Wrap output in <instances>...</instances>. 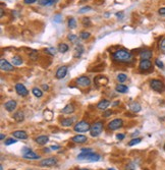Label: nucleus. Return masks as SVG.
Here are the masks:
<instances>
[{"label": "nucleus", "mask_w": 165, "mask_h": 170, "mask_svg": "<svg viewBox=\"0 0 165 170\" xmlns=\"http://www.w3.org/2000/svg\"><path fill=\"white\" fill-rule=\"evenodd\" d=\"M158 12H159L160 15H165V7L160 8V9L158 10Z\"/></svg>", "instance_id": "nucleus-46"}, {"label": "nucleus", "mask_w": 165, "mask_h": 170, "mask_svg": "<svg viewBox=\"0 0 165 170\" xmlns=\"http://www.w3.org/2000/svg\"><path fill=\"white\" fill-rule=\"evenodd\" d=\"M15 143H17V141H16V139L9 138V139H7V140H5V142H4V145H5V146H9V145L15 144Z\"/></svg>", "instance_id": "nucleus-35"}, {"label": "nucleus", "mask_w": 165, "mask_h": 170, "mask_svg": "<svg viewBox=\"0 0 165 170\" xmlns=\"http://www.w3.org/2000/svg\"><path fill=\"white\" fill-rule=\"evenodd\" d=\"M67 66L63 65V66H60V67L57 69L56 71V74H55V76H56V78H58V80H61V78H65V76H66L67 73Z\"/></svg>", "instance_id": "nucleus-12"}, {"label": "nucleus", "mask_w": 165, "mask_h": 170, "mask_svg": "<svg viewBox=\"0 0 165 170\" xmlns=\"http://www.w3.org/2000/svg\"><path fill=\"white\" fill-rule=\"evenodd\" d=\"M136 167H135V164H129V166L127 167V170H135Z\"/></svg>", "instance_id": "nucleus-48"}, {"label": "nucleus", "mask_w": 165, "mask_h": 170, "mask_svg": "<svg viewBox=\"0 0 165 170\" xmlns=\"http://www.w3.org/2000/svg\"><path fill=\"white\" fill-rule=\"evenodd\" d=\"M123 124V121L122 119H119V118H117V119H113L112 121H110L108 123V128L110 130H116L118 129V128H120L121 126H122Z\"/></svg>", "instance_id": "nucleus-10"}, {"label": "nucleus", "mask_w": 165, "mask_h": 170, "mask_svg": "<svg viewBox=\"0 0 165 170\" xmlns=\"http://www.w3.org/2000/svg\"><path fill=\"white\" fill-rule=\"evenodd\" d=\"M150 87L157 93H163L165 91V84L160 80H152L150 82Z\"/></svg>", "instance_id": "nucleus-4"}, {"label": "nucleus", "mask_w": 165, "mask_h": 170, "mask_svg": "<svg viewBox=\"0 0 165 170\" xmlns=\"http://www.w3.org/2000/svg\"><path fill=\"white\" fill-rule=\"evenodd\" d=\"M76 83H77L78 86L82 87V88H87V87H89L91 85V80L88 76H82L76 80Z\"/></svg>", "instance_id": "nucleus-7"}, {"label": "nucleus", "mask_w": 165, "mask_h": 170, "mask_svg": "<svg viewBox=\"0 0 165 170\" xmlns=\"http://www.w3.org/2000/svg\"><path fill=\"white\" fill-rule=\"evenodd\" d=\"M91 36L90 33L88 32H81V34H80V38L82 39V40H87V39H89Z\"/></svg>", "instance_id": "nucleus-37"}, {"label": "nucleus", "mask_w": 165, "mask_h": 170, "mask_svg": "<svg viewBox=\"0 0 165 170\" xmlns=\"http://www.w3.org/2000/svg\"><path fill=\"white\" fill-rule=\"evenodd\" d=\"M82 24H84V26H90V24H91L90 18H89V17H85L84 20H82Z\"/></svg>", "instance_id": "nucleus-43"}, {"label": "nucleus", "mask_w": 165, "mask_h": 170, "mask_svg": "<svg viewBox=\"0 0 165 170\" xmlns=\"http://www.w3.org/2000/svg\"><path fill=\"white\" fill-rule=\"evenodd\" d=\"M133 58V54L129 51L124 50V49L117 50L112 54L113 61L117 62V63H129V62H131Z\"/></svg>", "instance_id": "nucleus-1"}, {"label": "nucleus", "mask_w": 165, "mask_h": 170, "mask_svg": "<svg viewBox=\"0 0 165 170\" xmlns=\"http://www.w3.org/2000/svg\"><path fill=\"white\" fill-rule=\"evenodd\" d=\"M12 136H13V138L18 139V140H27L28 139V134L24 130H15L12 132Z\"/></svg>", "instance_id": "nucleus-14"}, {"label": "nucleus", "mask_w": 165, "mask_h": 170, "mask_svg": "<svg viewBox=\"0 0 165 170\" xmlns=\"http://www.w3.org/2000/svg\"><path fill=\"white\" fill-rule=\"evenodd\" d=\"M76 27H77V20H76V18L71 17L69 20V29H76Z\"/></svg>", "instance_id": "nucleus-32"}, {"label": "nucleus", "mask_w": 165, "mask_h": 170, "mask_svg": "<svg viewBox=\"0 0 165 170\" xmlns=\"http://www.w3.org/2000/svg\"><path fill=\"white\" fill-rule=\"evenodd\" d=\"M49 141V138L47 136H37L36 139H35V142L37 143L38 145H41V146H43V145H46L47 143H48Z\"/></svg>", "instance_id": "nucleus-18"}, {"label": "nucleus", "mask_w": 165, "mask_h": 170, "mask_svg": "<svg viewBox=\"0 0 165 170\" xmlns=\"http://www.w3.org/2000/svg\"><path fill=\"white\" fill-rule=\"evenodd\" d=\"M153 68V64L150 61V59H141L139 63V69L141 71H148Z\"/></svg>", "instance_id": "nucleus-6"}, {"label": "nucleus", "mask_w": 165, "mask_h": 170, "mask_svg": "<svg viewBox=\"0 0 165 170\" xmlns=\"http://www.w3.org/2000/svg\"><path fill=\"white\" fill-rule=\"evenodd\" d=\"M110 105V101L107 100V99H103V100H101L100 102L98 103V105H97V108L99 109V110H103L104 111L105 109H107V107Z\"/></svg>", "instance_id": "nucleus-17"}, {"label": "nucleus", "mask_w": 165, "mask_h": 170, "mask_svg": "<svg viewBox=\"0 0 165 170\" xmlns=\"http://www.w3.org/2000/svg\"><path fill=\"white\" fill-rule=\"evenodd\" d=\"M45 51H46L47 53H49V54H51V55H55L56 54V52H57V49L54 48V47H49V48H47Z\"/></svg>", "instance_id": "nucleus-38"}, {"label": "nucleus", "mask_w": 165, "mask_h": 170, "mask_svg": "<svg viewBox=\"0 0 165 170\" xmlns=\"http://www.w3.org/2000/svg\"><path fill=\"white\" fill-rule=\"evenodd\" d=\"M82 53H84V47H82L81 44H78V46L76 47V51H75V57H76V58H79V57H81Z\"/></svg>", "instance_id": "nucleus-25"}, {"label": "nucleus", "mask_w": 165, "mask_h": 170, "mask_svg": "<svg viewBox=\"0 0 165 170\" xmlns=\"http://www.w3.org/2000/svg\"><path fill=\"white\" fill-rule=\"evenodd\" d=\"M127 80V74L119 73L118 76H117V80H118L119 83H124Z\"/></svg>", "instance_id": "nucleus-33"}, {"label": "nucleus", "mask_w": 165, "mask_h": 170, "mask_svg": "<svg viewBox=\"0 0 165 170\" xmlns=\"http://www.w3.org/2000/svg\"><path fill=\"white\" fill-rule=\"evenodd\" d=\"M105 112L103 113V117H108V116H110L111 114H112V111L111 110H104Z\"/></svg>", "instance_id": "nucleus-44"}, {"label": "nucleus", "mask_w": 165, "mask_h": 170, "mask_svg": "<svg viewBox=\"0 0 165 170\" xmlns=\"http://www.w3.org/2000/svg\"><path fill=\"white\" fill-rule=\"evenodd\" d=\"M10 170H14V169H10Z\"/></svg>", "instance_id": "nucleus-61"}, {"label": "nucleus", "mask_w": 165, "mask_h": 170, "mask_svg": "<svg viewBox=\"0 0 165 170\" xmlns=\"http://www.w3.org/2000/svg\"><path fill=\"white\" fill-rule=\"evenodd\" d=\"M36 1H38V0H24V2L26 4H32V3H35Z\"/></svg>", "instance_id": "nucleus-47"}, {"label": "nucleus", "mask_w": 165, "mask_h": 170, "mask_svg": "<svg viewBox=\"0 0 165 170\" xmlns=\"http://www.w3.org/2000/svg\"><path fill=\"white\" fill-rule=\"evenodd\" d=\"M49 150H50V149H48V148H45V149H44V150H43V151H44L45 153H48V152H50V151H49Z\"/></svg>", "instance_id": "nucleus-54"}, {"label": "nucleus", "mask_w": 165, "mask_h": 170, "mask_svg": "<svg viewBox=\"0 0 165 170\" xmlns=\"http://www.w3.org/2000/svg\"><path fill=\"white\" fill-rule=\"evenodd\" d=\"M32 93L34 94L35 97H37V98H41V97L43 96V92L39 88H34L32 90Z\"/></svg>", "instance_id": "nucleus-30"}, {"label": "nucleus", "mask_w": 165, "mask_h": 170, "mask_svg": "<svg viewBox=\"0 0 165 170\" xmlns=\"http://www.w3.org/2000/svg\"><path fill=\"white\" fill-rule=\"evenodd\" d=\"M79 160H88L90 162H97L101 159V156L93 152L92 149H82L81 154L78 156Z\"/></svg>", "instance_id": "nucleus-2"}, {"label": "nucleus", "mask_w": 165, "mask_h": 170, "mask_svg": "<svg viewBox=\"0 0 165 170\" xmlns=\"http://www.w3.org/2000/svg\"><path fill=\"white\" fill-rule=\"evenodd\" d=\"M163 149H164V151H165V144H164V147H163Z\"/></svg>", "instance_id": "nucleus-60"}, {"label": "nucleus", "mask_w": 165, "mask_h": 170, "mask_svg": "<svg viewBox=\"0 0 165 170\" xmlns=\"http://www.w3.org/2000/svg\"><path fill=\"white\" fill-rule=\"evenodd\" d=\"M58 51L60 53H65L69 51V45L64 44V43H61L59 44V47H58Z\"/></svg>", "instance_id": "nucleus-29"}, {"label": "nucleus", "mask_w": 165, "mask_h": 170, "mask_svg": "<svg viewBox=\"0 0 165 170\" xmlns=\"http://www.w3.org/2000/svg\"><path fill=\"white\" fill-rule=\"evenodd\" d=\"M15 91H16V93L22 97H26V96H28V94H29V91L27 90V88L22 84H16Z\"/></svg>", "instance_id": "nucleus-11"}, {"label": "nucleus", "mask_w": 165, "mask_h": 170, "mask_svg": "<svg viewBox=\"0 0 165 170\" xmlns=\"http://www.w3.org/2000/svg\"><path fill=\"white\" fill-rule=\"evenodd\" d=\"M16 106H17V103H16L15 100H9V101H7L5 104H4V108H5L8 112L13 111L14 109L16 108Z\"/></svg>", "instance_id": "nucleus-13"}, {"label": "nucleus", "mask_w": 165, "mask_h": 170, "mask_svg": "<svg viewBox=\"0 0 165 170\" xmlns=\"http://www.w3.org/2000/svg\"><path fill=\"white\" fill-rule=\"evenodd\" d=\"M13 118H14L15 121L22 122V120H24V113H22V111H16V112L13 114Z\"/></svg>", "instance_id": "nucleus-26"}, {"label": "nucleus", "mask_w": 165, "mask_h": 170, "mask_svg": "<svg viewBox=\"0 0 165 170\" xmlns=\"http://www.w3.org/2000/svg\"><path fill=\"white\" fill-rule=\"evenodd\" d=\"M4 138H5L4 134H0V139H1V140H4Z\"/></svg>", "instance_id": "nucleus-53"}, {"label": "nucleus", "mask_w": 165, "mask_h": 170, "mask_svg": "<svg viewBox=\"0 0 165 170\" xmlns=\"http://www.w3.org/2000/svg\"><path fill=\"white\" fill-rule=\"evenodd\" d=\"M91 9H92V8H91L90 6H85V7H82L81 9L79 10V12L80 13H85V12H87V11H90Z\"/></svg>", "instance_id": "nucleus-42"}, {"label": "nucleus", "mask_w": 165, "mask_h": 170, "mask_svg": "<svg viewBox=\"0 0 165 170\" xmlns=\"http://www.w3.org/2000/svg\"><path fill=\"white\" fill-rule=\"evenodd\" d=\"M44 117H45V119H47V120H51L53 117V112L51 110H49V109H46L44 112Z\"/></svg>", "instance_id": "nucleus-31"}, {"label": "nucleus", "mask_w": 165, "mask_h": 170, "mask_svg": "<svg viewBox=\"0 0 165 170\" xmlns=\"http://www.w3.org/2000/svg\"><path fill=\"white\" fill-rule=\"evenodd\" d=\"M80 170H89V169H86V168H85V169H80Z\"/></svg>", "instance_id": "nucleus-59"}, {"label": "nucleus", "mask_w": 165, "mask_h": 170, "mask_svg": "<svg viewBox=\"0 0 165 170\" xmlns=\"http://www.w3.org/2000/svg\"><path fill=\"white\" fill-rule=\"evenodd\" d=\"M142 142V139L141 138H137V139H134V140H131V142L129 143V146H135V145H138L139 143Z\"/></svg>", "instance_id": "nucleus-36"}, {"label": "nucleus", "mask_w": 165, "mask_h": 170, "mask_svg": "<svg viewBox=\"0 0 165 170\" xmlns=\"http://www.w3.org/2000/svg\"><path fill=\"white\" fill-rule=\"evenodd\" d=\"M30 151H31L30 148H24L22 149V155L26 154V153H28V152H30Z\"/></svg>", "instance_id": "nucleus-49"}, {"label": "nucleus", "mask_w": 165, "mask_h": 170, "mask_svg": "<svg viewBox=\"0 0 165 170\" xmlns=\"http://www.w3.org/2000/svg\"><path fill=\"white\" fill-rule=\"evenodd\" d=\"M107 170H115V169H113V168H108Z\"/></svg>", "instance_id": "nucleus-58"}, {"label": "nucleus", "mask_w": 165, "mask_h": 170, "mask_svg": "<svg viewBox=\"0 0 165 170\" xmlns=\"http://www.w3.org/2000/svg\"><path fill=\"white\" fill-rule=\"evenodd\" d=\"M22 157H24V159H28V160H38V159H40V155L36 154V153L33 152V151H30V152L24 154Z\"/></svg>", "instance_id": "nucleus-16"}, {"label": "nucleus", "mask_w": 165, "mask_h": 170, "mask_svg": "<svg viewBox=\"0 0 165 170\" xmlns=\"http://www.w3.org/2000/svg\"><path fill=\"white\" fill-rule=\"evenodd\" d=\"M155 64H156V65H157L159 68H161V69H163V68H164V64H163V62H162L160 59H156V60H155Z\"/></svg>", "instance_id": "nucleus-41"}, {"label": "nucleus", "mask_w": 165, "mask_h": 170, "mask_svg": "<svg viewBox=\"0 0 165 170\" xmlns=\"http://www.w3.org/2000/svg\"><path fill=\"white\" fill-rule=\"evenodd\" d=\"M42 88H43V90H45V91H48V90H49V87H48V85H43V86H42Z\"/></svg>", "instance_id": "nucleus-51"}, {"label": "nucleus", "mask_w": 165, "mask_h": 170, "mask_svg": "<svg viewBox=\"0 0 165 170\" xmlns=\"http://www.w3.org/2000/svg\"><path fill=\"white\" fill-rule=\"evenodd\" d=\"M75 110L76 109H75L73 104H67L61 111H62V113H64V114H71V113L75 112Z\"/></svg>", "instance_id": "nucleus-22"}, {"label": "nucleus", "mask_w": 165, "mask_h": 170, "mask_svg": "<svg viewBox=\"0 0 165 170\" xmlns=\"http://www.w3.org/2000/svg\"><path fill=\"white\" fill-rule=\"evenodd\" d=\"M53 20H54V22H56V24H59V22H61V20H62V15H61V14H56V15L53 17Z\"/></svg>", "instance_id": "nucleus-39"}, {"label": "nucleus", "mask_w": 165, "mask_h": 170, "mask_svg": "<svg viewBox=\"0 0 165 170\" xmlns=\"http://www.w3.org/2000/svg\"><path fill=\"white\" fill-rule=\"evenodd\" d=\"M95 84H97L98 86H104L108 83V80H107L105 76H97L96 78L94 80Z\"/></svg>", "instance_id": "nucleus-19"}, {"label": "nucleus", "mask_w": 165, "mask_h": 170, "mask_svg": "<svg viewBox=\"0 0 165 170\" xmlns=\"http://www.w3.org/2000/svg\"><path fill=\"white\" fill-rule=\"evenodd\" d=\"M118 102H119V101H116L115 103H113V105H114V106H116V105L118 104Z\"/></svg>", "instance_id": "nucleus-55"}, {"label": "nucleus", "mask_w": 165, "mask_h": 170, "mask_svg": "<svg viewBox=\"0 0 165 170\" xmlns=\"http://www.w3.org/2000/svg\"><path fill=\"white\" fill-rule=\"evenodd\" d=\"M56 2V0H40L39 4L42 6H51Z\"/></svg>", "instance_id": "nucleus-28"}, {"label": "nucleus", "mask_w": 165, "mask_h": 170, "mask_svg": "<svg viewBox=\"0 0 165 170\" xmlns=\"http://www.w3.org/2000/svg\"><path fill=\"white\" fill-rule=\"evenodd\" d=\"M103 127H104V124H103L102 121H97L95 123H93L91 125V129H90V134L93 138H96L99 134L102 132Z\"/></svg>", "instance_id": "nucleus-3"}, {"label": "nucleus", "mask_w": 165, "mask_h": 170, "mask_svg": "<svg viewBox=\"0 0 165 170\" xmlns=\"http://www.w3.org/2000/svg\"><path fill=\"white\" fill-rule=\"evenodd\" d=\"M124 134H116V139L117 140H119V141H121V140H123L124 139Z\"/></svg>", "instance_id": "nucleus-45"}, {"label": "nucleus", "mask_w": 165, "mask_h": 170, "mask_svg": "<svg viewBox=\"0 0 165 170\" xmlns=\"http://www.w3.org/2000/svg\"><path fill=\"white\" fill-rule=\"evenodd\" d=\"M3 8H1V16H3Z\"/></svg>", "instance_id": "nucleus-56"}, {"label": "nucleus", "mask_w": 165, "mask_h": 170, "mask_svg": "<svg viewBox=\"0 0 165 170\" xmlns=\"http://www.w3.org/2000/svg\"><path fill=\"white\" fill-rule=\"evenodd\" d=\"M159 49L162 53L165 54V38H162L159 42Z\"/></svg>", "instance_id": "nucleus-34"}, {"label": "nucleus", "mask_w": 165, "mask_h": 170, "mask_svg": "<svg viewBox=\"0 0 165 170\" xmlns=\"http://www.w3.org/2000/svg\"><path fill=\"white\" fill-rule=\"evenodd\" d=\"M116 16H117V17H122V13H121V12H119V13H118V12H117Z\"/></svg>", "instance_id": "nucleus-52"}, {"label": "nucleus", "mask_w": 165, "mask_h": 170, "mask_svg": "<svg viewBox=\"0 0 165 170\" xmlns=\"http://www.w3.org/2000/svg\"><path fill=\"white\" fill-rule=\"evenodd\" d=\"M22 58L20 57V56H18V55H16V56H13L12 57V59H11V63L13 64V65H15V66H20V65H22Z\"/></svg>", "instance_id": "nucleus-24"}, {"label": "nucleus", "mask_w": 165, "mask_h": 170, "mask_svg": "<svg viewBox=\"0 0 165 170\" xmlns=\"http://www.w3.org/2000/svg\"><path fill=\"white\" fill-rule=\"evenodd\" d=\"M153 56V52L151 50H144L140 53V57L141 59H150Z\"/></svg>", "instance_id": "nucleus-20"}, {"label": "nucleus", "mask_w": 165, "mask_h": 170, "mask_svg": "<svg viewBox=\"0 0 165 170\" xmlns=\"http://www.w3.org/2000/svg\"><path fill=\"white\" fill-rule=\"evenodd\" d=\"M91 129V125L87 121H79L73 126V130L76 132H87Z\"/></svg>", "instance_id": "nucleus-5"}, {"label": "nucleus", "mask_w": 165, "mask_h": 170, "mask_svg": "<svg viewBox=\"0 0 165 170\" xmlns=\"http://www.w3.org/2000/svg\"><path fill=\"white\" fill-rule=\"evenodd\" d=\"M50 149L51 150H58V149H60V146H54V145H53V146L50 147Z\"/></svg>", "instance_id": "nucleus-50"}, {"label": "nucleus", "mask_w": 165, "mask_h": 170, "mask_svg": "<svg viewBox=\"0 0 165 170\" xmlns=\"http://www.w3.org/2000/svg\"><path fill=\"white\" fill-rule=\"evenodd\" d=\"M56 164H57V159L54 158V157L43 159L40 162V166H42V167H52Z\"/></svg>", "instance_id": "nucleus-8"}, {"label": "nucleus", "mask_w": 165, "mask_h": 170, "mask_svg": "<svg viewBox=\"0 0 165 170\" xmlns=\"http://www.w3.org/2000/svg\"><path fill=\"white\" fill-rule=\"evenodd\" d=\"M69 40L71 41V42L76 43L78 41V37L76 36V35H73V34H69Z\"/></svg>", "instance_id": "nucleus-40"}, {"label": "nucleus", "mask_w": 165, "mask_h": 170, "mask_svg": "<svg viewBox=\"0 0 165 170\" xmlns=\"http://www.w3.org/2000/svg\"><path fill=\"white\" fill-rule=\"evenodd\" d=\"M115 90H116V92L121 93V94H124V93H127V91H129V88H127L125 85H117Z\"/></svg>", "instance_id": "nucleus-27"}, {"label": "nucleus", "mask_w": 165, "mask_h": 170, "mask_svg": "<svg viewBox=\"0 0 165 170\" xmlns=\"http://www.w3.org/2000/svg\"><path fill=\"white\" fill-rule=\"evenodd\" d=\"M0 170H3V166H2V165L0 166Z\"/></svg>", "instance_id": "nucleus-57"}, {"label": "nucleus", "mask_w": 165, "mask_h": 170, "mask_svg": "<svg viewBox=\"0 0 165 170\" xmlns=\"http://www.w3.org/2000/svg\"><path fill=\"white\" fill-rule=\"evenodd\" d=\"M0 68H1L2 71H12L14 69L13 64H10L4 58H1V60H0Z\"/></svg>", "instance_id": "nucleus-9"}, {"label": "nucleus", "mask_w": 165, "mask_h": 170, "mask_svg": "<svg viewBox=\"0 0 165 170\" xmlns=\"http://www.w3.org/2000/svg\"><path fill=\"white\" fill-rule=\"evenodd\" d=\"M76 120V117H71V118H64V119L61 121V124L62 126H65V127H69V126L73 125V122Z\"/></svg>", "instance_id": "nucleus-21"}, {"label": "nucleus", "mask_w": 165, "mask_h": 170, "mask_svg": "<svg viewBox=\"0 0 165 170\" xmlns=\"http://www.w3.org/2000/svg\"><path fill=\"white\" fill-rule=\"evenodd\" d=\"M87 136H84V134H77V136H75L73 139H71V141H73V143H76V144H84V143L87 142Z\"/></svg>", "instance_id": "nucleus-15"}, {"label": "nucleus", "mask_w": 165, "mask_h": 170, "mask_svg": "<svg viewBox=\"0 0 165 170\" xmlns=\"http://www.w3.org/2000/svg\"><path fill=\"white\" fill-rule=\"evenodd\" d=\"M129 109H131L133 112L138 113V112H140V111H141L142 107H141V105H140L139 103L134 102V103H131V106H129Z\"/></svg>", "instance_id": "nucleus-23"}]
</instances>
